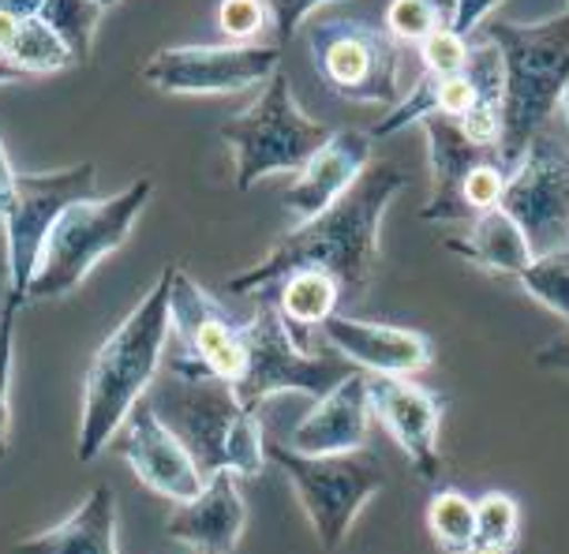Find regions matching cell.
Masks as SVG:
<instances>
[{
    "label": "cell",
    "instance_id": "d6a6232c",
    "mask_svg": "<svg viewBox=\"0 0 569 554\" xmlns=\"http://www.w3.org/2000/svg\"><path fill=\"white\" fill-rule=\"evenodd\" d=\"M498 8H502L498 0H453V4L446 8V27L457 30L461 38H469L487 16L498 12Z\"/></svg>",
    "mask_w": 569,
    "mask_h": 554
},
{
    "label": "cell",
    "instance_id": "1f68e13d",
    "mask_svg": "<svg viewBox=\"0 0 569 554\" xmlns=\"http://www.w3.org/2000/svg\"><path fill=\"white\" fill-rule=\"evenodd\" d=\"M315 8H322V0H270L267 12H270V23L278 27V46H284L292 34H297L300 23L315 12Z\"/></svg>",
    "mask_w": 569,
    "mask_h": 554
},
{
    "label": "cell",
    "instance_id": "83f0119b",
    "mask_svg": "<svg viewBox=\"0 0 569 554\" xmlns=\"http://www.w3.org/2000/svg\"><path fill=\"white\" fill-rule=\"evenodd\" d=\"M446 23V8L431 0H393L386 4L382 27L398 46H423Z\"/></svg>",
    "mask_w": 569,
    "mask_h": 554
},
{
    "label": "cell",
    "instance_id": "e575fe53",
    "mask_svg": "<svg viewBox=\"0 0 569 554\" xmlns=\"http://www.w3.org/2000/svg\"><path fill=\"white\" fill-rule=\"evenodd\" d=\"M472 554H513V551H502V547H487V543H476Z\"/></svg>",
    "mask_w": 569,
    "mask_h": 554
},
{
    "label": "cell",
    "instance_id": "52a82bcc",
    "mask_svg": "<svg viewBox=\"0 0 569 554\" xmlns=\"http://www.w3.org/2000/svg\"><path fill=\"white\" fill-rule=\"evenodd\" d=\"M218 135L232 150L240 191H251L259 180H267L273 173H300L333 139L327 124L311 120L297 105L289 79L281 72L267 83L259 102L248 113L226 120L218 128Z\"/></svg>",
    "mask_w": 569,
    "mask_h": 554
},
{
    "label": "cell",
    "instance_id": "7c38bea8",
    "mask_svg": "<svg viewBox=\"0 0 569 554\" xmlns=\"http://www.w3.org/2000/svg\"><path fill=\"white\" fill-rule=\"evenodd\" d=\"M172 334L180 349L166 356V375L237 386L248 364V322L232 319L188 270L177 266H172Z\"/></svg>",
    "mask_w": 569,
    "mask_h": 554
},
{
    "label": "cell",
    "instance_id": "836d02e7",
    "mask_svg": "<svg viewBox=\"0 0 569 554\" xmlns=\"http://www.w3.org/2000/svg\"><path fill=\"white\" fill-rule=\"evenodd\" d=\"M536 367H547V371H569V330H566V334L551 338L540 352H536Z\"/></svg>",
    "mask_w": 569,
    "mask_h": 554
},
{
    "label": "cell",
    "instance_id": "ba28073f",
    "mask_svg": "<svg viewBox=\"0 0 569 554\" xmlns=\"http://www.w3.org/2000/svg\"><path fill=\"white\" fill-rule=\"evenodd\" d=\"M267 457L289 476L308 513L322 551H338L360 517V510L386 487V469L368 450L341 457H303L289 446H267Z\"/></svg>",
    "mask_w": 569,
    "mask_h": 554
},
{
    "label": "cell",
    "instance_id": "f546056e",
    "mask_svg": "<svg viewBox=\"0 0 569 554\" xmlns=\"http://www.w3.org/2000/svg\"><path fill=\"white\" fill-rule=\"evenodd\" d=\"M469 57H472V42L457 34V30H450L446 23L420 46L423 75H435V79L461 75L465 68H469Z\"/></svg>",
    "mask_w": 569,
    "mask_h": 554
},
{
    "label": "cell",
    "instance_id": "8fae6325",
    "mask_svg": "<svg viewBox=\"0 0 569 554\" xmlns=\"http://www.w3.org/2000/svg\"><path fill=\"white\" fill-rule=\"evenodd\" d=\"M315 72L345 102L401 105V46L363 19H319L308 30Z\"/></svg>",
    "mask_w": 569,
    "mask_h": 554
},
{
    "label": "cell",
    "instance_id": "8992f818",
    "mask_svg": "<svg viewBox=\"0 0 569 554\" xmlns=\"http://www.w3.org/2000/svg\"><path fill=\"white\" fill-rule=\"evenodd\" d=\"M150 195H154V184L150 180H136L120 195L83 199V203L68 207L42 248V263H38V274L30 281L27 304L68 296V292L83 285L90 270L106 255H113L131 236V229H136L139 214L147 210Z\"/></svg>",
    "mask_w": 569,
    "mask_h": 554
},
{
    "label": "cell",
    "instance_id": "d6986e66",
    "mask_svg": "<svg viewBox=\"0 0 569 554\" xmlns=\"http://www.w3.org/2000/svg\"><path fill=\"white\" fill-rule=\"evenodd\" d=\"M371 423V390L368 375L352 371L338 382L327 397L315 401V409L292 427L289 450L303 457H341V453H360L368 446Z\"/></svg>",
    "mask_w": 569,
    "mask_h": 554
},
{
    "label": "cell",
    "instance_id": "7a4b0ae2",
    "mask_svg": "<svg viewBox=\"0 0 569 554\" xmlns=\"http://www.w3.org/2000/svg\"><path fill=\"white\" fill-rule=\"evenodd\" d=\"M172 334V266L161 270L158 285L131 308L98 356L90 360L83 382V416H79L76 457L90 465L109 450L128 416L142 405V394L154 386L169 352Z\"/></svg>",
    "mask_w": 569,
    "mask_h": 554
},
{
    "label": "cell",
    "instance_id": "5b68a950",
    "mask_svg": "<svg viewBox=\"0 0 569 554\" xmlns=\"http://www.w3.org/2000/svg\"><path fill=\"white\" fill-rule=\"evenodd\" d=\"M98 169L79 161L60 173H19L4 154V233H8V308L4 338L12 341V322L27 304L30 281L42 263V248L68 207L94 199Z\"/></svg>",
    "mask_w": 569,
    "mask_h": 554
},
{
    "label": "cell",
    "instance_id": "f1b7e54d",
    "mask_svg": "<svg viewBox=\"0 0 569 554\" xmlns=\"http://www.w3.org/2000/svg\"><path fill=\"white\" fill-rule=\"evenodd\" d=\"M517 532H521V506H517L506 491H487V495L476 502V543L513 551Z\"/></svg>",
    "mask_w": 569,
    "mask_h": 554
},
{
    "label": "cell",
    "instance_id": "9c48e42d",
    "mask_svg": "<svg viewBox=\"0 0 569 554\" xmlns=\"http://www.w3.org/2000/svg\"><path fill=\"white\" fill-rule=\"evenodd\" d=\"M420 128L431 150V199L423 203L420 221L472 225L476 218L498 210L510 184L502 150L476 147L450 117H427Z\"/></svg>",
    "mask_w": 569,
    "mask_h": 554
},
{
    "label": "cell",
    "instance_id": "d4e9b609",
    "mask_svg": "<svg viewBox=\"0 0 569 554\" xmlns=\"http://www.w3.org/2000/svg\"><path fill=\"white\" fill-rule=\"evenodd\" d=\"M427 528L442 554H472L476 547V502L461 491H435L427 502Z\"/></svg>",
    "mask_w": 569,
    "mask_h": 554
},
{
    "label": "cell",
    "instance_id": "e0dca14e",
    "mask_svg": "<svg viewBox=\"0 0 569 554\" xmlns=\"http://www.w3.org/2000/svg\"><path fill=\"white\" fill-rule=\"evenodd\" d=\"M322 338L349 360L352 367L371 371V375H420L431 367L435 345L431 338L409 326H390V322H368L356 315H333L322 322Z\"/></svg>",
    "mask_w": 569,
    "mask_h": 554
},
{
    "label": "cell",
    "instance_id": "44dd1931",
    "mask_svg": "<svg viewBox=\"0 0 569 554\" xmlns=\"http://www.w3.org/2000/svg\"><path fill=\"white\" fill-rule=\"evenodd\" d=\"M0 64L4 75H57L64 68H76V57L64 46V38L38 16V0L0 4Z\"/></svg>",
    "mask_w": 569,
    "mask_h": 554
},
{
    "label": "cell",
    "instance_id": "4dcf8cb0",
    "mask_svg": "<svg viewBox=\"0 0 569 554\" xmlns=\"http://www.w3.org/2000/svg\"><path fill=\"white\" fill-rule=\"evenodd\" d=\"M218 23L226 30V38H232L237 46H251L262 30H267L270 12H267V4H259V0H221Z\"/></svg>",
    "mask_w": 569,
    "mask_h": 554
},
{
    "label": "cell",
    "instance_id": "30bf717a",
    "mask_svg": "<svg viewBox=\"0 0 569 554\" xmlns=\"http://www.w3.org/2000/svg\"><path fill=\"white\" fill-rule=\"evenodd\" d=\"M352 371L360 367H352L341 356H315V352L300 349L284 326L278 304L259 300V311L248 322V364H243V375L232 386V394L251 412H259L273 394H289V390L319 401Z\"/></svg>",
    "mask_w": 569,
    "mask_h": 554
},
{
    "label": "cell",
    "instance_id": "277c9868",
    "mask_svg": "<svg viewBox=\"0 0 569 554\" xmlns=\"http://www.w3.org/2000/svg\"><path fill=\"white\" fill-rule=\"evenodd\" d=\"M150 405L191 450V457H196V465L207 480L218 476V472L251 480L270 461L259 412L243 409L226 382L166 375Z\"/></svg>",
    "mask_w": 569,
    "mask_h": 554
},
{
    "label": "cell",
    "instance_id": "603a6c76",
    "mask_svg": "<svg viewBox=\"0 0 569 554\" xmlns=\"http://www.w3.org/2000/svg\"><path fill=\"white\" fill-rule=\"evenodd\" d=\"M446 251H457V255H465L472 266L487 270V274L506 278H521L536 263L521 225L506 210H491V214L476 218L469 225V236L446 240Z\"/></svg>",
    "mask_w": 569,
    "mask_h": 554
},
{
    "label": "cell",
    "instance_id": "7402d4cb",
    "mask_svg": "<svg viewBox=\"0 0 569 554\" xmlns=\"http://www.w3.org/2000/svg\"><path fill=\"white\" fill-rule=\"evenodd\" d=\"M12 554H117V498L106 483L68 513L60 525L19 540Z\"/></svg>",
    "mask_w": 569,
    "mask_h": 554
},
{
    "label": "cell",
    "instance_id": "cb8c5ba5",
    "mask_svg": "<svg viewBox=\"0 0 569 554\" xmlns=\"http://www.w3.org/2000/svg\"><path fill=\"white\" fill-rule=\"evenodd\" d=\"M278 304L284 326H289L292 341L300 349H308L311 330H322V322L338 315L341 308V289L338 281L322 270H297L273 289V296H267Z\"/></svg>",
    "mask_w": 569,
    "mask_h": 554
},
{
    "label": "cell",
    "instance_id": "3957f363",
    "mask_svg": "<svg viewBox=\"0 0 569 554\" xmlns=\"http://www.w3.org/2000/svg\"><path fill=\"white\" fill-rule=\"evenodd\" d=\"M487 42L506 64V139L502 158L517 169L532 139L547 132L551 113L569 90V8L543 23L495 19Z\"/></svg>",
    "mask_w": 569,
    "mask_h": 554
},
{
    "label": "cell",
    "instance_id": "484cf974",
    "mask_svg": "<svg viewBox=\"0 0 569 554\" xmlns=\"http://www.w3.org/2000/svg\"><path fill=\"white\" fill-rule=\"evenodd\" d=\"M106 12H109V4H101V0H38V16L64 38L76 64H90L94 34Z\"/></svg>",
    "mask_w": 569,
    "mask_h": 554
},
{
    "label": "cell",
    "instance_id": "ffe728a7",
    "mask_svg": "<svg viewBox=\"0 0 569 554\" xmlns=\"http://www.w3.org/2000/svg\"><path fill=\"white\" fill-rule=\"evenodd\" d=\"M232 472L210 476L207 491L191 502H180L166 521V536L184 543L196 554H232L248 525V506Z\"/></svg>",
    "mask_w": 569,
    "mask_h": 554
},
{
    "label": "cell",
    "instance_id": "4fadbf2b",
    "mask_svg": "<svg viewBox=\"0 0 569 554\" xmlns=\"http://www.w3.org/2000/svg\"><path fill=\"white\" fill-rule=\"evenodd\" d=\"M498 210L521 225L536 259L569 248V147L551 128L536 135L517 161Z\"/></svg>",
    "mask_w": 569,
    "mask_h": 554
},
{
    "label": "cell",
    "instance_id": "ac0fdd59",
    "mask_svg": "<svg viewBox=\"0 0 569 554\" xmlns=\"http://www.w3.org/2000/svg\"><path fill=\"white\" fill-rule=\"evenodd\" d=\"M368 169H371V135L356 132V128H341L300 169L292 188L281 195V203L297 218V225H308L319 214H327L333 203H341Z\"/></svg>",
    "mask_w": 569,
    "mask_h": 554
},
{
    "label": "cell",
    "instance_id": "4316f807",
    "mask_svg": "<svg viewBox=\"0 0 569 554\" xmlns=\"http://www.w3.org/2000/svg\"><path fill=\"white\" fill-rule=\"evenodd\" d=\"M521 285L536 304H543L562 322H569V248L558 251V255L536 259L521 274Z\"/></svg>",
    "mask_w": 569,
    "mask_h": 554
},
{
    "label": "cell",
    "instance_id": "2e32d148",
    "mask_svg": "<svg viewBox=\"0 0 569 554\" xmlns=\"http://www.w3.org/2000/svg\"><path fill=\"white\" fill-rule=\"evenodd\" d=\"M368 390H371V412L382 420V427L401 446L409 465L423 480L439 476L442 472L439 427L450 401L401 375H371Z\"/></svg>",
    "mask_w": 569,
    "mask_h": 554
},
{
    "label": "cell",
    "instance_id": "9a60e30c",
    "mask_svg": "<svg viewBox=\"0 0 569 554\" xmlns=\"http://www.w3.org/2000/svg\"><path fill=\"white\" fill-rule=\"evenodd\" d=\"M120 453L131 465V472L142 480V487H150L154 495L169 502H191L207 491V476L196 465L191 450L177 439V431L158 416V409L139 405L128 416L124 431H120Z\"/></svg>",
    "mask_w": 569,
    "mask_h": 554
},
{
    "label": "cell",
    "instance_id": "d590c367",
    "mask_svg": "<svg viewBox=\"0 0 569 554\" xmlns=\"http://www.w3.org/2000/svg\"><path fill=\"white\" fill-rule=\"evenodd\" d=\"M562 113H566V124H569V90H566V98H562Z\"/></svg>",
    "mask_w": 569,
    "mask_h": 554
},
{
    "label": "cell",
    "instance_id": "6da1fadb",
    "mask_svg": "<svg viewBox=\"0 0 569 554\" xmlns=\"http://www.w3.org/2000/svg\"><path fill=\"white\" fill-rule=\"evenodd\" d=\"M405 184L409 177L398 165L375 161L341 203H333L327 214H319L308 225L284 233L256 266L232 274L226 281L229 292L267 300L297 270H322L338 281L341 308H360L371 292L375 270H379L382 214Z\"/></svg>",
    "mask_w": 569,
    "mask_h": 554
},
{
    "label": "cell",
    "instance_id": "5bb4252c",
    "mask_svg": "<svg viewBox=\"0 0 569 554\" xmlns=\"http://www.w3.org/2000/svg\"><path fill=\"white\" fill-rule=\"evenodd\" d=\"M281 46H172L147 60L142 79L166 94H240L270 83Z\"/></svg>",
    "mask_w": 569,
    "mask_h": 554
}]
</instances>
